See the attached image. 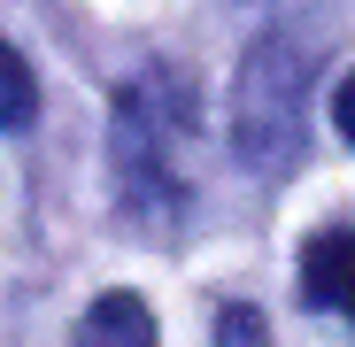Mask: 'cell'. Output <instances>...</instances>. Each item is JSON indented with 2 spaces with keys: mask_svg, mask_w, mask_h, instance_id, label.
<instances>
[{
  "mask_svg": "<svg viewBox=\"0 0 355 347\" xmlns=\"http://www.w3.org/2000/svg\"><path fill=\"white\" fill-rule=\"evenodd\" d=\"M302 301L355 324V224H317V240L302 247Z\"/></svg>",
  "mask_w": 355,
  "mask_h": 347,
  "instance_id": "3",
  "label": "cell"
},
{
  "mask_svg": "<svg viewBox=\"0 0 355 347\" xmlns=\"http://www.w3.org/2000/svg\"><path fill=\"white\" fill-rule=\"evenodd\" d=\"M293 85H302L293 46L286 39H263L248 54V70H240V147H248V162H286L293 132H302V100H293Z\"/></svg>",
  "mask_w": 355,
  "mask_h": 347,
  "instance_id": "2",
  "label": "cell"
},
{
  "mask_svg": "<svg viewBox=\"0 0 355 347\" xmlns=\"http://www.w3.org/2000/svg\"><path fill=\"white\" fill-rule=\"evenodd\" d=\"M193 93L170 70H139L116 85L108 108V170H116V201L132 224L170 231L193 201Z\"/></svg>",
  "mask_w": 355,
  "mask_h": 347,
  "instance_id": "1",
  "label": "cell"
},
{
  "mask_svg": "<svg viewBox=\"0 0 355 347\" xmlns=\"http://www.w3.org/2000/svg\"><path fill=\"white\" fill-rule=\"evenodd\" d=\"M31 116H39V78L31 62L0 39V132H31Z\"/></svg>",
  "mask_w": 355,
  "mask_h": 347,
  "instance_id": "5",
  "label": "cell"
},
{
  "mask_svg": "<svg viewBox=\"0 0 355 347\" xmlns=\"http://www.w3.org/2000/svg\"><path fill=\"white\" fill-rule=\"evenodd\" d=\"M70 347H162V332H155V309H147L139 294H124V285H116V294L85 301Z\"/></svg>",
  "mask_w": 355,
  "mask_h": 347,
  "instance_id": "4",
  "label": "cell"
},
{
  "mask_svg": "<svg viewBox=\"0 0 355 347\" xmlns=\"http://www.w3.org/2000/svg\"><path fill=\"white\" fill-rule=\"evenodd\" d=\"M216 347H270V324H263L255 309H240V301H232V309L216 317Z\"/></svg>",
  "mask_w": 355,
  "mask_h": 347,
  "instance_id": "6",
  "label": "cell"
},
{
  "mask_svg": "<svg viewBox=\"0 0 355 347\" xmlns=\"http://www.w3.org/2000/svg\"><path fill=\"white\" fill-rule=\"evenodd\" d=\"M332 124H340V139L355 147V78H340V93H332Z\"/></svg>",
  "mask_w": 355,
  "mask_h": 347,
  "instance_id": "7",
  "label": "cell"
}]
</instances>
